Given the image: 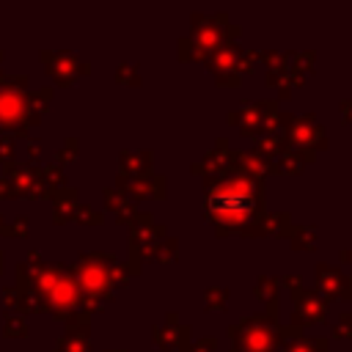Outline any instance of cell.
<instances>
[{"mask_svg": "<svg viewBox=\"0 0 352 352\" xmlns=\"http://www.w3.org/2000/svg\"><path fill=\"white\" fill-rule=\"evenodd\" d=\"M204 212L220 231H248L261 214V187L242 168L214 173L206 182Z\"/></svg>", "mask_w": 352, "mask_h": 352, "instance_id": "1", "label": "cell"}, {"mask_svg": "<svg viewBox=\"0 0 352 352\" xmlns=\"http://www.w3.org/2000/svg\"><path fill=\"white\" fill-rule=\"evenodd\" d=\"M22 113H25V94H22V88L11 85V88L0 91V124H6V126L19 124Z\"/></svg>", "mask_w": 352, "mask_h": 352, "instance_id": "5", "label": "cell"}, {"mask_svg": "<svg viewBox=\"0 0 352 352\" xmlns=\"http://www.w3.org/2000/svg\"><path fill=\"white\" fill-rule=\"evenodd\" d=\"M270 297V305H275V300H272V294H275V280L272 278H261L258 280V297Z\"/></svg>", "mask_w": 352, "mask_h": 352, "instance_id": "10", "label": "cell"}, {"mask_svg": "<svg viewBox=\"0 0 352 352\" xmlns=\"http://www.w3.org/2000/svg\"><path fill=\"white\" fill-rule=\"evenodd\" d=\"M33 286L38 289V294L44 297V302L63 314L69 308H74L80 302V289L77 280H72L66 272H60L58 267H38L33 275Z\"/></svg>", "mask_w": 352, "mask_h": 352, "instance_id": "2", "label": "cell"}, {"mask_svg": "<svg viewBox=\"0 0 352 352\" xmlns=\"http://www.w3.org/2000/svg\"><path fill=\"white\" fill-rule=\"evenodd\" d=\"M292 140H297V143H319L322 140V126H314V124H308V118H292Z\"/></svg>", "mask_w": 352, "mask_h": 352, "instance_id": "8", "label": "cell"}, {"mask_svg": "<svg viewBox=\"0 0 352 352\" xmlns=\"http://www.w3.org/2000/svg\"><path fill=\"white\" fill-rule=\"evenodd\" d=\"M324 349V341L322 338H316V341H294L292 346H286V352H322Z\"/></svg>", "mask_w": 352, "mask_h": 352, "instance_id": "9", "label": "cell"}, {"mask_svg": "<svg viewBox=\"0 0 352 352\" xmlns=\"http://www.w3.org/2000/svg\"><path fill=\"white\" fill-rule=\"evenodd\" d=\"M349 256H352V253H344V258H349Z\"/></svg>", "mask_w": 352, "mask_h": 352, "instance_id": "11", "label": "cell"}, {"mask_svg": "<svg viewBox=\"0 0 352 352\" xmlns=\"http://www.w3.org/2000/svg\"><path fill=\"white\" fill-rule=\"evenodd\" d=\"M319 286L330 294V297H349L352 294V286L346 278L338 275V270H327L324 264L319 267Z\"/></svg>", "mask_w": 352, "mask_h": 352, "instance_id": "7", "label": "cell"}, {"mask_svg": "<svg viewBox=\"0 0 352 352\" xmlns=\"http://www.w3.org/2000/svg\"><path fill=\"white\" fill-rule=\"evenodd\" d=\"M231 336L242 352H275L278 327L264 319H245L242 324L231 327Z\"/></svg>", "mask_w": 352, "mask_h": 352, "instance_id": "3", "label": "cell"}, {"mask_svg": "<svg viewBox=\"0 0 352 352\" xmlns=\"http://www.w3.org/2000/svg\"><path fill=\"white\" fill-rule=\"evenodd\" d=\"M104 261H107V256H99V253L80 258L77 275H80V286H82L85 294H94V297H99V294L107 297L110 294L113 280H110V267Z\"/></svg>", "mask_w": 352, "mask_h": 352, "instance_id": "4", "label": "cell"}, {"mask_svg": "<svg viewBox=\"0 0 352 352\" xmlns=\"http://www.w3.org/2000/svg\"><path fill=\"white\" fill-rule=\"evenodd\" d=\"M294 297H297V311H294L297 322L314 324V322H322L324 319V302L314 292H297Z\"/></svg>", "mask_w": 352, "mask_h": 352, "instance_id": "6", "label": "cell"}]
</instances>
